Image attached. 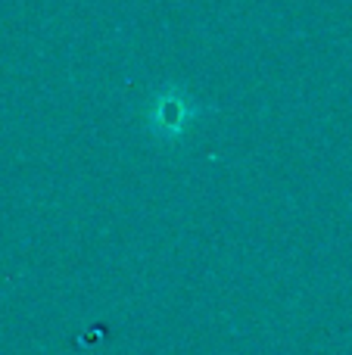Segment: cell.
I'll return each instance as SVG.
<instances>
[{"label": "cell", "mask_w": 352, "mask_h": 355, "mask_svg": "<svg viewBox=\"0 0 352 355\" xmlns=\"http://www.w3.org/2000/svg\"><path fill=\"white\" fill-rule=\"evenodd\" d=\"M203 116V103L181 85H162L143 106V128L162 147H175L193 131Z\"/></svg>", "instance_id": "6da1fadb"}]
</instances>
